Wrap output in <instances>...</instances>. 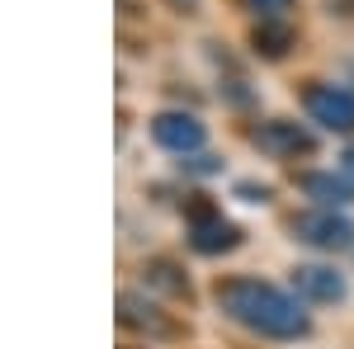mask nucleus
I'll use <instances>...</instances> for the list:
<instances>
[{
    "mask_svg": "<svg viewBox=\"0 0 354 349\" xmlns=\"http://www.w3.org/2000/svg\"><path fill=\"white\" fill-rule=\"evenodd\" d=\"M218 307L232 321H241L245 330L270 335V340L307 335V312L288 293H279L274 283H260V279H227V283H218Z\"/></svg>",
    "mask_w": 354,
    "mask_h": 349,
    "instance_id": "1",
    "label": "nucleus"
},
{
    "mask_svg": "<svg viewBox=\"0 0 354 349\" xmlns=\"http://www.w3.org/2000/svg\"><path fill=\"white\" fill-rule=\"evenodd\" d=\"M293 236L317 250H350L354 245V222L340 217L335 208H317V213H302L293 217Z\"/></svg>",
    "mask_w": 354,
    "mask_h": 349,
    "instance_id": "2",
    "label": "nucleus"
},
{
    "mask_svg": "<svg viewBox=\"0 0 354 349\" xmlns=\"http://www.w3.org/2000/svg\"><path fill=\"white\" fill-rule=\"evenodd\" d=\"M307 113L330 128V133H350L354 128V95L340 85H312L307 90Z\"/></svg>",
    "mask_w": 354,
    "mask_h": 349,
    "instance_id": "3",
    "label": "nucleus"
},
{
    "mask_svg": "<svg viewBox=\"0 0 354 349\" xmlns=\"http://www.w3.org/2000/svg\"><path fill=\"white\" fill-rule=\"evenodd\" d=\"M151 137H156V147L175 151V156H194L203 147V123L194 113H156Z\"/></svg>",
    "mask_w": 354,
    "mask_h": 349,
    "instance_id": "4",
    "label": "nucleus"
},
{
    "mask_svg": "<svg viewBox=\"0 0 354 349\" xmlns=\"http://www.w3.org/2000/svg\"><path fill=\"white\" fill-rule=\"evenodd\" d=\"M189 217H194L189 245L198 250V255H218V250H232V245H236V227H232V222H222L208 203H194Z\"/></svg>",
    "mask_w": 354,
    "mask_h": 349,
    "instance_id": "5",
    "label": "nucleus"
},
{
    "mask_svg": "<svg viewBox=\"0 0 354 349\" xmlns=\"http://www.w3.org/2000/svg\"><path fill=\"white\" fill-rule=\"evenodd\" d=\"M255 147L270 151V156H307L312 151V133L288 123V118H274V123H260L255 128Z\"/></svg>",
    "mask_w": 354,
    "mask_h": 349,
    "instance_id": "6",
    "label": "nucleus"
},
{
    "mask_svg": "<svg viewBox=\"0 0 354 349\" xmlns=\"http://www.w3.org/2000/svg\"><path fill=\"white\" fill-rule=\"evenodd\" d=\"M293 288L307 302H340L345 297V274L330 265H298L293 269Z\"/></svg>",
    "mask_w": 354,
    "mask_h": 349,
    "instance_id": "7",
    "label": "nucleus"
},
{
    "mask_svg": "<svg viewBox=\"0 0 354 349\" xmlns=\"http://www.w3.org/2000/svg\"><path fill=\"white\" fill-rule=\"evenodd\" d=\"M118 317H123V326L147 330V335H175V321H165L151 302H142V297H133V293L118 297Z\"/></svg>",
    "mask_w": 354,
    "mask_h": 349,
    "instance_id": "8",
    "label": "nucleus"
},
{
    "mask_svg": "<svg viewBox=\"0 0 354 349\" xmlns=\"http://www.w3.org/2000/svg\"><path fill=\"white\" fill-rule=\"evenodd\" d=\"M302 189H307L322 208H340V203H350V198H354L350 180H340V175H307V180H302Z\"/></svg>",
    "mask_w": 354,
    "mask_h": 349,
    "instance_id": "9",
    "label": "nucleus"
},
{
    "mask_svg": "<svg viewBox=\"0 0 354 349\" xmlns=\"http://www.w3.org/2000/svg\"><path fill=\"white\" fill-rule=\"evenodd\" d=\"M288 43H293V28L283 24V19H260V28H255V53L283 57V53H288Z\"/></svg>",
    "mask_w": 354,
    "mask_h": 349,
    "instance_id": "10",
    "label": "nucleus"
},
{
    "mask_svg": "<svg viewBox=\"0 0 354 349\" xmlns=\"http://www.w3.org/2000/svg\"><path fill=\"white\" fill-rule=\"evenodd\" d=\"M147 279H151V283H156V288H161V293H170V297L189 293V283H185V279H180V269L170 265V260H151V265H147Z\"/></svg>",
    "mask_w": 354,
    "mask_h": 349,
    "instance_id": "11",
    "label": "nucleus"
},
{
    "mask_svg": "<svg viewBox=\"0 0 354 349\" xmlns=\"http://www.w3.org/2000/svg\"><path fill=\"white\" fill-rule=\"evenodd\" d=\"M245 5H250L260 19H283V15L293 10V0H245Z\"/></svg>",
    "mask_w": 354,
    "mask_h": 349,
    "instance_id": "12",
    "label": "nucleus"
},
{
    "mask_svg": "<svg viewBox=\"0 0 354 349\" xmlns=\"http://www.w3.org/2000/svg\"><path fill=\"white\" fill-rule=\"evenodd\" d=\"M345 170H350V175H354V147H350V151H345Z\"/></svg>",
    "mask_w": 354,
    "mask_h": 349,
    "instance_id": "13",
    "label": "nucleus"
}]
</instances>
